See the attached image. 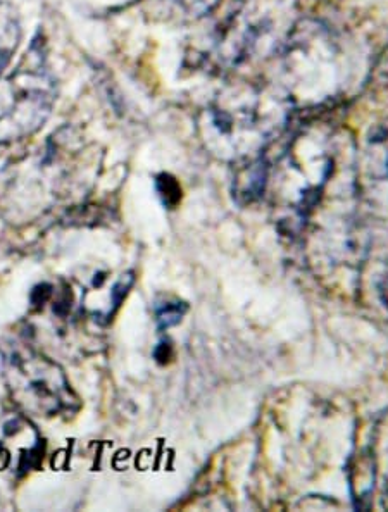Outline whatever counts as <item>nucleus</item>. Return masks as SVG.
<instances>
[{"label": "nucleus", "instance_id": "f257e3e1", "mask_svg": "<svg viewBox=\"0 0 388 512\" xmlns=\"http://www.w3.org/2000/svg\"><path fill=\"white\" fill-rule=\"evenodd\" d=\"M88 163L82 140L69 126L61 128L0 171V214L9 223H32L83 187Z\"/></svg>", "mask_w": 388, "mask_h": 512}, {"label": "nucleus", "instance_id": "f03ea898", "mask_svg": "<svg viewBox=\"0 0 388 512\" xmlns=\"http://www.w3.org/2000/svg\"><path fill=\"white\" fill-rule=\"evenodd\" d=\"M271 97L254 85H233L202 113V137L221 157H247L263 149L275 123Z\"/></svg>", "mask_w": 388, "mask_h": 512}, {"label": "nucleus", "instance_id": "7ed1b4c3", "mask_svg": "<svg viewBox=\"0 0 388 512\" xmlns=\"http://www.w3.org/2000/svg\"><path fill=\"white\" fill-rule=\"evenodd\" d=\"M56 102V80L45 47L33 40L18 66L0 75V145L14 144L37 133Z\"/></svg>", "mask_w": 388, "mask_h": 512}, {"label": "nucleus", "instance_id": "20e7f679", "mask_svg": "<svg viewBox=\"0 0 388 512\" xmlns=\"http://www.w3.org/2000/svg\"><path fill=\"white\" fill-rule=\"evenodd\" d=\"M2 357L7 390L26 414L52 418L80 409L63 368L32 345L9 342L2 347Z\"/></svg>", "mask_w": 388, "mask_h": 512}, {"label": "nucleus", "instance_id": "39448f33", "mask_svg": "<svg viewBox=\"0 0 388 512\" xmlns=\"http://www.w3.org/2000/svg\"><path fill=\"white\" fill-rule=\"evenodd\" d=\"M268 180H270V166L266 164L263 157L252 159L245 164L244 169L238 171L233 192L240 202L251 204L264 195V190L268 187Z\"/></svg>", "mask_w": 388, "mask_h": 512}, {"label": "nucleus", "instance_id": "423d86ee", "mask_svg": "<svg viewBox=\"0 0 388 512\" xmlns=\"http://www.w3.org/2000/svg\"><path fill=\"white\" fill-rule=\"evenodd\" d=\"M19 25L14 16H6L0 23V75L11 61L19 42Z\"/></svg>", "mask_w": 388, "mask_h": 512}, {"label": "nucleus", "instance_id": "0eeeda50", "mask_svg": "<svg viewBox=\"0 0 388 512\" xmlns=\"http://www.w3.org/2000/svg\"><path fill=\"white\" fill-rule=\"evenodd\" d=\"M188 311V306L182 300H164L156 306V321L159 330H168L178 325Z\"/></svg>", "mask_w": 388, "mask_h": 512}, {"label": "nucleus", "instance_id": "6e6552de", "mask_svg": "<svg viewBox=\"0 0 388 512\" xmlns=\"http://www.w3.org/2000/svg\"><path fill=\"white\" fill-rule=\"evenodd\" d=\"M157 194L163 199L164 206L168 209H175L180 200H182V188L178 185L175 178L169 175L157 176L156 180Z\"/></svg>", "mask_w": 388, "mask_h": 512}, {"label": "nucleus", "instance_id": "1a4fd4ad", "mask_svg": "<svg viewBox=\"0 0 388 512\" xmlns=\"http://www.w3.org/2000/svg\"><path fill=\"white\" fill-rule=\"evenodd\" d=\"M169 2L175 4L183 14H187L190 18H202L220 4V0H169Z\"/></svg>", "mask_w": 388, "mask_h": 512}, {"label": "nucleus", "instance_id": "9d476101", "mask_svg": "<svg viewBox=\"0 0 388 512\" xmlns=\"http://www.w3.org/2000/svg\"><path fill=\"white\" fill-rule=\"evenodd\" d=\"M133 283H135L133 273H126V275L121 276V278L114 283V287L111 288V307H109L107 318H111V316L118 311L121 302L125 300L126 295L130 292V288L133 287Z\"/></svg>", "mask_w": 388, "mask_h": 512}, {"label": "nucleus", "instance_id": "9b49d317", "mask_svg": "<svg viewBox=\"0 0 388 512\" xmlns=\"http://www.w3.org/2000/svg\"><path fill=\"white\" fill-rule=\"evenodd\" d=\"M171 356H173V347H171L169 342H161V344L157 345L156 350H154V357H156V361L159 364L168 363Z\"/></svg>", "mask_w": 388, "mask_h": 512}, {"label": "nucleus", "instance_id": "f8f14e48", "mask_svg": "<svg viewBox=\"0 0 388 512\" xmlns=\"http://www.w3.org/2000/svg\"><path fill=\"white\" fill-rule=\"evenodd\" d=\"M376 78L382 83L388 82V50L383 54L378 66H376Z\"/></svg>", "mask_w": 388, "mask_h": 512}]
</instances>
